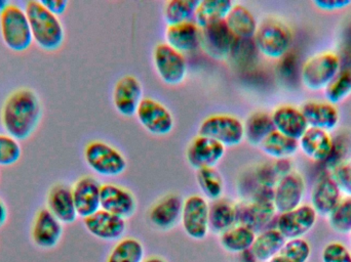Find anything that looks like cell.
<instances>
[{
    "label": "cell",
    "instance_id": "603a6c76",
    "mask_svg": "<svg viewBox=\"0 0 351 262\" xmlns=\"http://www.w3.org/2000/svg\"><path fill=\"white\" fill-rule=\"evenodd\" d=\"M299 148L313 162L325 164L331 156L334 140L329 132L311 129L298 140Z\"/></svg>",
    "mask_w": 351,
    "mask_h": 262
},
{
    "label": "cell",
    "instance_id": "ee69618b",
    "mask_svg": "<svg viewBox=\"0 0 351 262\" xmlns=\"http://www.w3.org/2000/svg\"><path fill=\"white\" fill-rule=\"evenodd\" d=\"M255 42L253 39L235 38L231 49L230 55L232 59L239 64L247 63L251 61L256 51Z\"/></svg>",
    "mask_w": 351,
    "mask_h": 262
},
{
    "label": "cell",
    "instance_id": "5bb4252c",
    "mask_svg": "<svg viewBox=\"0 0 351 262\" xmlns=\"http://www.w3.org/2000/svg\"><path fill=\"white\" fill-rule=\"evenodd\" d=\"M143 101V88L137 78L125 76L115 84L113 104L115 109L125 117H133Z\"/></svg>",
    "mask_w": 351,
    "mask_h": 262
},
{
    "label": "cell",
    "instance_id": "ffe728a7",
    "mask_svg": "<svg viewBox=\"0 0 351 262\" xmlns=\"http://www.w3.org/2000/svg\"><path fill=\"white\" fill-rule=\"evenodd\" d=\"M237 224L255 233L265 231L276 213L274 202L247 201L237 205Z\"/></svg>",
    "mask_w": 351,
    "mask_h": 262
},
{
    "label": "cell",
    "instance_id": "4316f807",
    "mask_svg": "<svg viewBox=\"0 0 351 262\" xmlns=\"http://www.w3.org/2000/svg\"><path fill=\"white\" fill-rule=\"evenodd\" d=\"M47 209L62 224H73L78 215L72 189L67 185H55L47 197Z\"/></svg>",
    "mask_w": 351,
    "mask_h": 262
},
{
    "label": "cell",
    "instance_id": "52a82bcc",
    "mask_svg": "<svg viewBox=\"0 0 351 262\" xmlns=\"http://www.w3.org/2000/svg\"><path fill=\"white\" fill-rule=\"evenodd\" d=\"M198 135L206 136L223 146H237L245 138L243 123L231 115H213L202 121Z\"/></svg>",
    "mask_w": 351,
    "mask_h": 262
},
{
    "label": "cell",
    "instance_id": "e0dca14e",
    "mask_svg": "<svg viewBox=\"0 0 351 262\" xmlns=\"http://www.w3.org/2000/svg\"><path fill=\"white\" fill-rule=\"evenodd\" d=\"M101 187L92 176L78 179L72 187L74 204L80 218H86L101 209Z\"/></svg>",
    "mask_w": 351,
    "mask_h": 262
},
{
    "label": "cell",
    "instance_id": "3957f363",
    "mask_svg": "<svg viewBox=\"0 0 351 262\" xmlns=\"http://www.w3.org/2000/svg\"><path fill=\"white\" fill-rule=\"evenodd\" d=\"M254 42L257 51L264 57L280 60L290 53L293 44V33L280 21L267 18L258 25Z\"/></svg>",
    "mask_w": 351,
    "mask_h": 262
},
{
    "label": "cell",
    "instance_id": "ba28073f",
    "mask_svg": "<svg viewBox=\"0 0 351 262\" xmlns=\"http://www.w3.org/2000/svg\"><path fill=\"white\" fill-rule=\"evenodd\" d=\"M154 62L160 79L168 86H179L187 74L185 57L167 43H160L154 49Z\"/></svg>",
    "mask_w": 351,
    "mask_h": 262
},
{
    "label": "cell",
    "instance_id": "f546056e",
    "mask_svg": "<svg viewBox=\"0 0 351 262\" xmlns=\"http://www.w3.org/2000/svg\"><path fill=\"white\" fill-rule=\"evenodd\" d=\"M233 6L231 0H202L196 8L194 22L200 29L224 22Z\"/></svg>",
    "mask_w": 351,
    "mask_h": 262
},
{
    "label": "cell",
    "instance_id": "7dc6e473",
    "mask_svg": "<svg viewBox=\"0 0 351 262\" xmlns=\"http://www.w3.org/2000/svg\"><path fill=\"white\" fill-rule=\"evenodd\" d=\"M40 2L47 10L57 16L63 14L69 4L66 0H40Z\"/></svg>",
    "mask_w": 351,
    "mask_h": 262
},
{
    "label": "cell",
    "instance_id": "9a60e30c",
    "mask_svg": "<svg viewBox=\"0 0 351 262\" xmlns=\"http://www.w3.org/2000/svg\"><path fill=\"white\" fill-rule=\"evenodd\" d=\"M101 209L125 220L135 214L137 201L129 189L107 183L101 187Z\"/></svg>",
    "mask_w": 351,
    "mask_h": 262
},
{
    "label": "cell",
    "instance_id": "ab89813d",
    "mask_svg": "<svg viewBox=\"0 0 351 262\" xmlns=\"http://www.w3.org/2000/svg\"><path fill=\"white\" fill-rule=\"evenodd\" d=\"M329 224L338 234H351V197L342 198L329 216Z\"/></svg>",
    "mask_w": 351,
    "mask_h": 262
},
{
    "label": "cell",
    "instance_id": "484cf974",
    "mask_svg": "<svg viewBox=\"0 0 351 262\" xmlns=\"http://www.w3.org/2000/svg\"><path fill=\"white\" fill-rule=\"evenodd\" d=\"M202 29L195 22H186L182 24L171 25L167 27V44L184 53H190L196 51L200 45Z\"/></svg>",
    "mask_w": 351,
    "mask_h": 262
},
{
    "label": "cell",
    "instance_id": "44dd1931",
    "mask_svg": "<svg viewBox=\"0 0 351 262\" xmlns=\"http://www.w3.org/2000/svg\"><path fill=\"white\" fill-rule=\"evenodd\" d=\"M342 200V193L329 172L322 175L311 191V207L317 215L329 216Z\"/></svg>",
    "mask_w": 351,
    "mask_h": 262
},
{
    "label": "cell",
    "instance_id": "d4e9b609",
    "mask_svg": "<svg viewBox=\"0 0 351 262\" xmlns=\"http://www.w3.org/2000/svg\"><path fill=\"white\" fill-rule=\"evenodd\" d=\"M300 109L311 129L330 132L339 125V111L328 102H307Z\"/></svg>",
    "mask_w": 351,
    "mask_h": 262
},
{
    "label": "cell",
    "instance_id": "74e56055",
    "mask_svg": "<svg viewBox=\"0 0 351 262\" xmlns=\"http://www.w3.org/2000/svg\"><path fill=\"white\" fill-rule=\"evenodd\" d=\"M196 181L206 198L213 201L220 199L224 189V183L220 173L214 167L198 169Z\"/></svg>",
    "mask_w": 351,
    "mask_h": 262
},
{
    "label": "cell",
    "instance_id": "8fae6325",
    "mask_svg": "<svg viewBox=\"0 0 351 262\" xmlns=\"http://www.w3.org/2000/svg\"><path fill=\"white\" fill-rule=\"evenodd\" d=\"M305 189L304 179L297 171L293 170L280 179L274 191V205L276 212L285 213L302 205Z\"/></svg>",
    "mask_w": 351,
    "mask_h": 262
},
{
    "label": "cell",
    "instance_id": "b9f144b4",
    "mask_svg": "<svg viewBox=\"0 0 351 262\" xmlns=\"http://www.w3.org/2000/svg\"><path fill=\"white\" fill-rule=\"evenodd\" d=\"M329 174L335 181L342 194L351 197V162H342L329 170Z\"/></svg>",
    "mask_w": 351,
    "mask_h": 262
},
{
    "label": "cell",
    "instance_id": "7c38bea8",
    "mask_svg": "<svg viewBox=\"0 0 351 262\" xmlns=\"http://www.w3.org/2000/svg\"><path fill=\"white\" fill-rule=\"evenodd\" d=\"M136 115L142 127L154 135H167L174 129L170 111L154 99H143Z\"/></svg>",
    "mask_w": 351,
    "mask_h": 262
},
{
    "label": "cell",
    "instance_id": "681fc988",
    "mask_svg": "<svg viewBox=\"0 0 351 262\" xmlns=\"http://www.w3.org/2000/svg\"><path fill=\"white\" fill-rule=\"evenodd\" d=\"M8 216V208H6L5 204L0 200V228L5 224Z\"/></svg>",
    "mask_w": 351,
    "mask_h": 262
},
{
    "label": "cell",
    "instance_id": "30bf717a",
    "mask_svg": "<svg viewBox=\"0 0 351 262\" xmlns=\"http://www.w3.org/2000/svg\"><path fill=\"white\" fill-rule=\"evenodd\" d=\"M317 213L308 204H302L296 209L280 213L276 220V230L286 240L303 238L317 224Z\"/></svg>",
    "mask_w": 351,
    "mask_h": 262
},
{
    "label": "cell",
    "instance_id": "e575fe53",
    "mask_svg": "<svg viewBox=\"0 0 351 262\" xmlns=\"http://www.w3.org/2000/svg\"><path fill=\"white\" fill-rule=\"evenodd\" d=\"M198 4V0H171L167 2L164 16L168 26L194 22Z\"/></svg>",
    "mask_w": 351,
    "mask_h": 262
},
{
    "label": "cell",
    "instance_id": "f1b7e54d",
    "mask_svg": "<svg viewBox=\"0 0 351 262\" xmlns=\"http://www.w3.org/2000/svg\"><path fill=\"white\" fill-rule=\"evenodd\" d=\"M225 23L235 38L253 39L257 32V20L251 10L241 4H234Z\"/></svg>",
    "mask_w": 351,
    "mask_h": 262
},
{
    "label": "cell",
    "instance_id": "f6af8a7d",
    "mask_svg": "<svg viewBox=\"0 0 351 262\" xmlns=\"http://www.w3.org/2000/svg\"><path fill=\"white\" fill-rule=\"evenodd\" d=\"M254 179L256 183L261 187H272L274 189L278 181H280V176L276 172L274 164H264L254 173Z\"/></svg>",
    "mask_w": 351,
    "mask_h": 262
},
{
    "label": "cell",
    "instance_id": "f5cc1de1",
    "mask_svg": "<svg viewBox=\"0 0 351 262\" xmlns=\"http://www.w3.org/2000/svg\"><path fill=\"white\" fill-rule=\"evenodd\" d=\"M350 243H351V234H350Z\"/></svg>",
    "mask_w": 351,
    "mask_h": 262
},
{
    "label": "cell",
    "instance_id": "8d00e7d4",
    "mask_svg": "<svg viewBox=\"0 0 351 262\" xmlns=\"http://www.w3.org/2000/svg\"><path fill=\"white\" fill-rule=\"evenodd\" d=\"M311 257V246L303 238L287 240L282 250L270 262H307Z\"/></svg>",
    "mask_w": 351,
    "mask_h": 262
},
{
    "label": "cell",
    "instance_id": "7bdbcfd3",
    "mask_svg": "<svg viewBox=\"0 0 351 262\" xmlns=\"http://www.w3.org/2000/svg\"><path fill=\"white\" fill-rule=\"evenodd\" d=\"M322 262H351V251L343 243H328L322 251Z\"/></svg>",
    "mask_w": 351,
    "mask_h": 262
},
{
    "label": "cell",
    "instance_id": "d6986e66",
    "mask_svg": "<svg viewBox=\"0 0 351 262\" xmlns=\"http://www.w3.org/2000/svg\"><path fill=\"white\" fill-rule=\"evenodd\" d=\"M84 224L90 234L105 241L119 240L127 230L125 218L102 209L84 218Z\"/></svg>",
    "mask_w": 351,
    "mask_h": 262
},
{
    "label": "cell",
    "instance_id": "4dcf8cb0",
    "mask_svg": "<svg viewBox=\"0 0 351 262\" xmlns=\"http://www.w3.org/2000/svg\"><path fill=\"white\" fill-rule=\"evenodd\" d=\"M210 228L214 233L226 232L237 224V205L230 200L219 199L210 206L208 213Z\"/></svg>",
    "mask_w": 351,
    "mask_h": 262
},
{
    "label": "cell",
    "instance_id": "816d5d0a",
    "mask_svg": "<svg viewBox=\"0 0 351 262\" xmlns=\"http://www.w3.org/2000/svg\"><path fill=\"white\" fill-rule=\"evenodd\" d=\"M143 262H166L164 259H160V257H152V259H146Z\"/></svg>",
    "mask_w": 351,
    "mask_h": 262
},
{
    "label": "cell",
    "instance_id": "836d02e7",
    "mask_svg": "<svg viewBox=\"0 0 351 262\" xmlns=\"http://www.w3.org/2000/svg\"><path fill=\"white\" fill-rule=\"evenodd\" d=\"M260 146L267 156L276 160L290 159L299 150L298 140H293L276 131L269 134Z\"/></svg>",
    "mask_w": 351,
    "mask_h": 262
},
{
    "label": "cell",
    "instance_id": "83f0119b",
    "mask_svg": "<svg viewBox=\"0 0 351 262\" xmlns=\"http://www.w3.org/2000/svg\"><path fill=\"white\" fill-rule=\"evenodd\" d=\"M287 240L276 228H268L256 237L250 253L256 262H270L282 250Z\"/></svg>",
    "mask_w": 351,
    "mask_h": 262
},
{
    "label": "cell",
    "instance_id": "6da1fadb",
    "mask_svg": "<svg viewBox=\"0 0 351 262\" xmlns=\"http://www.w3.org/2000/svg\"><path fill=\"white\" fill-rule=\"evenodd\" d=\"M41 119V104L38 96L28 88L12 92L4 103L1 122L8 135L24 140L32 135Z\"/></svg>",
    "mask_w": 351,
    "mask_h": 262
},
{
    "label": "cell",
    "instance_id": "f35d334b",
    "mask_svg": "<svg viewBox=\"0 0 351 262\" xmlns=\"http://www.w3.org/2000/svg\"><path fill=\"white\" fill-rule=\"evenodd\" d=\"M324 92L327 102L334 106L346 101L351 94V70H341Z\"/></svg>",
    "mask_w": 351,
    "mask_h": 262
},
{
    "label": "cell",
    "instance_id": "7402d4cb",
    "mask_svg": "<svg viewBox=\"0 0 351 262\" xmlns=\"http://www.w3.org/2000/svg\"><path fill=\"white\" fill-rule=\"evenodd\" d=\"M274 129L288 137L299 140L309 129L301 109L296 107L280 106L271 114Z\"/></svg>",
    "mask_w": 351,
    "mask_h": 262
},
{
    "label": "cell",
    "instance_id": "bcb514c9",
    "mask_svg": "<svg viewBox=\"0 0 351 262\" xmlns=\"http://www.w3.org/2000/svg\"><path fill=\"white\" fill-rule=\"evenodd\" d=\"M313 4L325 12L341 10L351 5V0H315Z\"/></svg>",
    "mask_w": 351,
    "mask_h": 262
},
{
    "label": "cell",
    "instance_id": "5b68a950",
    "mask_svg": "<svg viewBox=\"0 0 351 262\" xmlns=\"http://www.w3.org/2000/svg\"><path fill=\"white\" fill-rule=\"evenodd\" d=\"M341 71L339 57L333 53H322L309 57L301 70L303 86L313 92L325 90Z\"/></svg>",
    "mask_w": 351,
    "mask_h": 262
},
{
    "label": "cell",
    "instance_id": "9c48e42d",
    "mask_svg": "<svg viewBox=\"0 0 351 262\" xmlns=\"http://www.w3.org/2000/svg\"><path fill=\"white\" fill-rule=\"evenodd\" d=\"M210 206L204 198L198 195L190 196L183 202L182 224L190 238L202 240L210 231L208 222Z\"/></svg>",
    "mask_w": 351,
    "mask_h": 262
},
{
    "label": "cell",
    "instance_id": "d6a6232c",
    "mask_svg": "<svg viewBox=\"0 0 351 262\" xmlns=\"http://www.w3.org/2000/svg\"><path fill=\"white\" fill-rule=\"evenodd\" d=\"M245 138L253 146H261L266 137L276 131L271 115L256 112L247 117L243 123Z\"/></svg>",
    "mask_w": 351,
    "mask_h": 262
},
{
    "label": "cell",
    "instance_id": "8992f818",
    "mask_svg": "<svg viewBox=\"0 0 351 262\" xmlns=\"http://www.w3.org/2000/svg\"><path fill=\"white\" fill-rule=\"evenodd\" d=\"M84 159L92 170L103 176H117L127 169L123 155L100 140H95L86 146Z\"/></svg>",
    "mask_w": 351,
    "mask_h": 262
},
{
    "label": "cell",
    "instance_id": "cb8c5ba5",
    "mask_svg": "<svg viewBox=\"0 0 351 262\" xmlns=\"http://www.w3.org/2000/svg\"><path fill=\"white\" fill-rule=\"evenodd\" d=\"M183 201L175 194L165 196L158 200L149 212V220L154 226L162 231H169L177 226L182 218Z\"/></svg>",
    "mask_w": 351,
    "mask_h": 262
},
{
    "label": "cell",
    "instance_id": "c3c4849f",
    "mask_svg": "<svg viewBox=\"0 0 351 262\" xmlns=\"http://www.w3.org/2000/svg\"><path fill=\"white\" fill-rule=\"evenodd\" d=\"M274 167L280 179H282V176L289 174V173L293 171L292 163H291L290 159L276 160V162L274 163Z\"/></svg>",
    "mask_w": 351,
    "mask_h": 262
},
{
    "label": "cell",
    "instance_id": "d590c367",
    "mask_svg": "<svg viewBox=\"0 0 351 262\" xmlns=\"http://www.w3.org/2000/svg\"><path fill=\"white\" fill-rule=\"evenodd\" d=\"M144 247L140 241L125 238L111 251L107 262H143Z\"/></svg>",
    "mask_w": 351,
    "mask_h": 262
},
{
    "label": "cell",
    "instance_id": "7a4b0ae2",
    "mask_svg": "<svg viewBox=\"0 0 351 262\" xmlns=\"http://www.w3.org/2000/svg\"><path fill=\"white\" fill-rule=\"evenodd\" d=\"M33 41L43 51H53L59 49L65 39L63 25L57 16L51 14L40 1H29L25 8Z\"/></svg>",
    "mask_w": 351,
    "mask_h": 262
},
{
    "label": "cell",
    "instance_id": "277c9868",
    "mask_svg": "<svg viewBox=\"0 0 351 262\" xmlns=\"http://www.w3.org/2000/svg\"><path fill=\"white\" fill-rule=\"evenodd\" d=\"M0 33L4 44L16 53H23L33 41L26 12L16 4H8L0 14Z\"/></svg>",
    "mask_w": 351,
    "mask_h": 262
},
{
    "label": "cell",
    "instance_id": "2e32d148",
    "mask_svg": "<svg viewBox=\"0 0 351 262\" xmlns=\"http://www.w3.org/2000/svg\"><path fill=\"white\" fill-rule=\"evenodd\" d=\"M234 40V35L229 30L225 21L202 29L200 45L213 59H226L230 55Z\"/></svg>",
    "mask_w": 351,
    "mask_h": 262
},
{
    "label": "cell",
    "instance_id": "4fadbf2b",
    "mask_svg": "<svg viewBox=\"0 0 351 262\" xmlns=\"http://www.w3.org/2000/svg\"><path fill=\"white\" fill-rule=\"evenodd\" d=\"M226 148L217 140L198 135L192 140L186 150V158L193 168H212L223 158Z\"/></svg>",
    "mask_w": 351,
    "mask_h": 262
},
{
    "label": "cell",
    "instance_id": "f907efd6",
    "mask_svg": "<svg viewBox=\"0 0 351 262\" xmlns=\"http://www.w3.org/2000/svg\"><path fill=\"white\" fill-rule=\"evenodd\" d=\"M8 2L6 0H0V14H2L4 10H5L6 6L8 5Z\"/></svg>",
    "mask_w": 351,
    "mask_h": 262
},
{
    "label": "cell",
    "instance_id": "ac0fdd59",
    "mask_svg": "<svg viewBox=\"0 0 351 262\" xmlns=\"http://www.w3.org/2000/svg\"><path fill=\"white\" fill-rule=\"evenodd\" d=\"M33 242L41 249H53L63 236V224L49 209H43L35 216L31 231Z\"/></svg>",
    "mask_w": 351,
    "mask_h": 262
},
{
    "label": "cell",
    "instance_id": "1f68e13d",
    "mask_svg": "<svg viewBox=\"0 0 351 262\" xmlns=\"http://www.w3.org/2000/svg\"><path fill=\"white\" fill-rule=\"evenodd\" d=\"M256 237V233L247 226L237 224L221 234L220 242L228 252L245 253L253 246Z\"/></svg>",
    "mask_w": 351,
    "mask_h": 262
},
{
    "label": "cell",
    "instance_id": "60d3db41",
    "mask_svg": "<svg viewBox=\"0 0 351 262\" xmlns=\"http://www.w3.org/2000/svg\"><path fill=\"white\" fill-rule=\"evenodd\" d=\"M21 156L22 148L18 140L8 134H0V166H12Z\"/></svg>",
    "mask_w": 351,
    "mask_h": 262
}]
</instances>
